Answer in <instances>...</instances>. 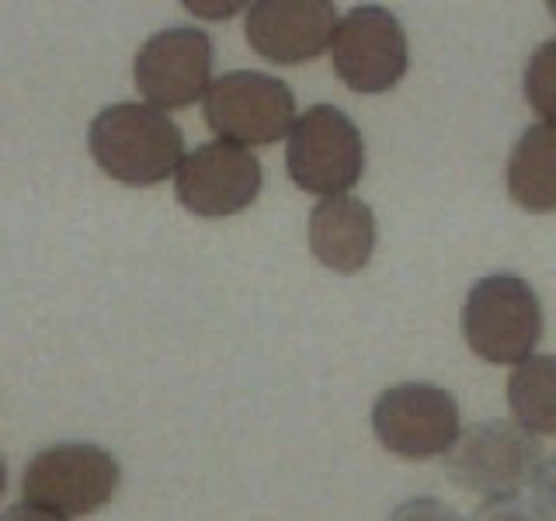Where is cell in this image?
<instances>
[{"mask_svg": "<svg viewBox=\"0 0 556 521\" xmlns=\"http://www.w3.org/2000/svg\"><path fill=\"white\" fill-rule=\"evenodd\" d=\"M94 164L129 188H150L174 178L185 161V132L153 104L122 101L101 109L87 129Z\"/></svg>", "mask_w": 556, "mask_h": 521, "instance_id": "cell-1", "label": "cell"}, {"mask_svg": "<svg viewBox=\"0 0 556 521\" xmlns=\"http://www.w3.org/2000/svg\"><path fill=\"white\" fill-rule=\"evenodd\" d=\"M539 466H543L539 439L504 417L463 428L456 445L445 452V476L483 497V504L518 497L532 486Z\"/></svg>", "mask_w": 556, "mask_h": 521, "instance_id": "cell-2", "label": "cell"}, {"mask_svg": "<svg viewBox=\"0 0 556 521\" xmlns=\"http://www.w3.org/2000/svg\"><path fill=\"white\" fill-rule=\"evenodd\" d=\"M463 338L469 352L491 365H521L543 338V303L535 289L511 271L486 275L466 292Z\"/></svg>", "mask_w": 556, "mask_h": 521, "instance_id": "cell-3", "label": "cell"}, {"mask_svg": "<svg viewBox=\"0 0 556 521\" xmlns=\"http://www.w3.org/2000/svg\"><path fill=\"white\" fill-rule=\"evenodd\" d=\"M118 459L91 442H60L25 466V504L60 518L94 514L118 491Z\"/></svg>", "mask_w": 556, "mask_h": 521, "instance_id": "cell-4", "label": "cell"}, {"mask_svg": "<svg viewBox=\"0 0 556 521\" xmlns=\"http://www.w3.org/2000/svg\"><path fill=\"white\" fill-rule=\"evenodd\" d=\"M286 167L295 188L309 195H348L365 170V139L338 104H313L289 132Z\"/></svg>", "mask_w": 556, "mask_h": 521, "instance_id": "cell-5", "label": "cell"}, {"mask_svg": "<svg viewBox=\"0 0 556 521\" xmlns=\"http://www.w3.org/2000/svg\"><path fill=\"white\" fill-rule=\"evenodd\" d=\"M205 126L223 143L237 147H268L286 139L295 126V94L286 80L257 69H233L213 80L202 98Z\"/></svg>", "mask_w": 556, "mask_h": 521, "instance_id": "cell-6", "label": "cell"}, {"mask_svg": "<svg viewBox=\"0 0 556 521\" xmlns=\"http://www.w3.org/2000/svg\"><path fill=\"white\" fill-rule=\"evenodd\" d=\"M372 431L376 442L400 459L445 456L463 431L459 399L434 382H396L372 404Z\"/></svg>", "mask_w": 556, "mask_h": 521, "instance_id": "cell-7", "label": "cell"}, {"mask_svg": "<svg viewBox=\"0 0 556 521\" xmlns=\"http://www.w3.org/2000/svg\"><path fill=\"white\" fill-rule=\"evenodd\" d=\"M330 56L344 87H352L355 94H382L407 77L410 46L396 14L362 4L338 22Z\"/></svg>", "mask_w": 556, "mask_h": 521, "instance_id": "cell-8", "label": "cell"}, {"mask_svg": "<svg viewBox=\"0 0 556 521\" xmlns=\"http://www.w3.org/2000/svg\"><path fill=\"white\" fill-rule=\"evenodd\" d=\"M213 39L202 28H164L136 52V87L161 112L188 109L213 87Z\"/></svg>", "mask_w": 556, "mask_h": 521, "instance_id": "cell-9", "label": "cell"}, {"mask_svg": "<svg viewBox=\"0 0 556 521\" xmlns=\"http://www.w3.org/2000/svg\"><path fill=\"white\" fill-rule=\"evenodd\" d=\"M261 181H265V170L248 147L216 139V143H202L199 150L185 153L174 174V191L188 213L223 219L251 208L261 195Z\"/></svg>", "mask_w": 556, "mask_h": 521, "instance_id": "cell-10", "label": "cell"}, {"mask_svg": "<svg viewBox=\"0 0 556 521\" xmlns=\"http://www.w3.org/2000/svg\"><path fill=\"white\" fill-rule=\"evenodd\" d=\"M338 11L327 0H257L248 8V42L268 63H309L334 42Z\"/></svg>", "mask_w": 556, "mask_h": 521, "instance_id": "cell-11", "label": "cell"}, {"mask_svg": "<svg viewBox=\"0 0 556 521\" xmlns=\"http://www.w3.org/2000/svg\"><path fill=\"white\" fill-rule=\"evenodd\" d=\"M379 226L369 202L355 195L320 199L309 213V251L324 268L358 275L376 254Z\"/></svg>", "mask_w": 556, "mask_h": 521, "instance_id": "cell-12", "label": "cell"}, {"mask_svg": "<svg viewBox=\"0 0 556 521\" xmlns=\"http://www.w3.org/2000/svg\"><path fill=\"white\" fill-rule=\"evenodd\" d=\"M508 195L526 213H556V122H539L518 136L508 156Z\"/></svg>", "mask_w": 556, "mask_h": 521, "instance_id": "cell-13", "label": "cell"}, {"mask_svg": "<svg viewBox=\"0 0 556 521\" xmlns=\"http://www.w3.org/2000/svg\"><path fill=\"white\" fill-rule=\"evenodd\" d=\"M508 407L529 434H556V355H532L508 376Z\"/></svg>", "mask_w": 556, "mask_h": 521, "instance_id": "cell-14", "label": "cell"}, {"mask_svg": "<svg viewBox=\"0 0 556 521\" xmlns=\"http://www.w3.org/2000/svg\"><path fill=\"white\" fill-rule=\"evenodd\" d=\"M526 98L543 122H556V39H546L526 66Z\"/></svg>", "mask_w": 556, "mask_h": 521, "instance_id": "cell-15", "label": "cell"}, {"mask_svg": "<svg viewBox=\"0 0 556 521\" xmlns=\"http://www.w3.org/2000/svg\"><path fill=\"white\" fill-rule=\"evenodd\" d=\"M387 521H466L452 504L439 500V497H407V500H400L396 508L390 511Z\"/></svg>", "mask_w": 556, "mask_h": 521, "instance_id": "cell-16", "label": "cell"}, {"mask_svg": "<svg viewBox=\"0 0 556 521\" xmlns=\"http://www.w3.org/2000/svg\"><path fill=\"white\" fill-rule=\"evenodd\" d=\"M529 491H532V508L546 521H556V456L543 459Z\"/></svg>", "mask_w": 556, "mask_h": 521, "instance_id": "cell-17", "label": "cell"}, {"mask_svg": "<svg viewBox=\"0 0 556 521\" xmlns=\"http://www.w3.org/2000/svg\"><path fill=\"white\" fill-rule=\"evenodd\" d=\"M473 521H546L532 508V500H521V497H511V500H491V504H480Z\"/></svg>", "mask_w": 556, "mask_h": 521, "instance_id": "cell-18", "label": "cell"}, {"mask_svg": "<svg viewBox=\"0 0 556 521\" xmlns=\"http://www.w3.org/2000/svg\"><path fill=\"white\" fill-rule=\"evenodd\" d=\"M0 521H66V518H60V514H49V511H42V508H31V504H11V508L0 514Z\"/></svg>", "mask_w": 556, "mask_h": 521, "instance_id": "cell-19", "label": "cell"}, {"mask_svg": "<svg viewBox=\"0 0 556 521\" xmlns=\"http://www.w3.org/2000/svg\"><path fill=\"white\" fill-rule=\"evenodd\" d=\"M4 491H8V466L0 459V497H4Z\"/></svg>", "mask_w": 556, "mask_h": 521, "instance_id": "cell-20", "label": "cell"}, {"mask_svg": "<svg viewBox=\"0 0 556 521\" xmlns=\"http://www.w3.org/2000/svg\"><path fill=\"white\" fill-rule=\"evenodd\" d=\"M549 11H553V14H556V0H549Z\"/></svg>", "mask_w": 556, "mask_h": 521, "instance_id": "cell-21", "label": "cell"}]
</instances>
